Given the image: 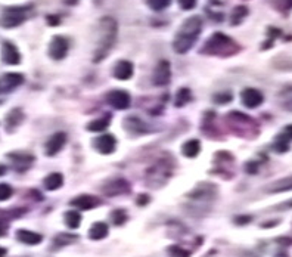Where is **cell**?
Wrapping results in <instances>:
<instances>
[{"label": "cell", "instance_id": "obj_1", "mask_svg": "<svg viewBox=\"0 0 292 257\" xmlns=\"http://www.w3.org/2000/svg\"><path fill=\"white\" fill-rule=\"evenodd\" d=\"M202 31V19L201 16L193 15L190 18H187L185 22L180 25L179 31L176 33V37L173 40V49L176 53L183 55L187 53L195 42L200 39V34Z\"/></svg>", "mask_w": 292, "mask_h": 257}, {"label": "cell", "instance_id": "obj_2", "mask_svg": "<svg viewBox=\"0 0 292 257\" xmlns=\"http://www.w3.org/2000/svg\"><path fill=\"white\" fill-rule=\"evenodd\" d=\"M117 33H118V25L112 16H104L99 21V33H98L99 36H98L96 50L93 53V62H101L107 58L117 40Z\"/></svg>", "mask_w": 292, "mask_h": 257}, {"label": "cell", "instance_id": "obj_3", "mask_svg": "<svg viewBox=\"0 0 292 257\" xmlns=\"http://www.w3.org/2000/svg\"><path fill=\"white\" fill-rule=\"evenodd\" d=\"M241 50V46L238 45L232 37L226 36L224 33H214L201 49V53L228 58Z\"/></svg>", "mask_w": 292, "mask_h": 257}, {"label": "cell", "instance_id": "obj_4", "mask_svg": "<svg viewBox=\"0 0 292 257\" xmlns=\"http://www.w3.org/2000/svg\"><path fill=\"white\" fill-rule=\"evenodd\" d=\"M30 12V6H14V8H8L3 11V15L0 19L2 27L5 28H15L18 25H21Z\"/></svg>", "mask_w": 292, "mask_h": 257}, {"label": "cell", "instance_id": "obj_5", "mask_svg": "<svg viewBox=\"0 0 292 257\" xmlns=\"http://www.w3.org/2000/svg\"><path fill=\"white\" fill-rule=\"evenodd\" d=\"M68 50H70V45H68V40L65 37H62V36L52 37L50 45H49V56L52 60H63L68 55Z\"/></svg>", "mask_w": 292, "mask_h": 257}, {"label": "cell", "instance_id": "obj_6", "mask_svg": "<svg viewBox=\"0 0 292 257\" xmlns=\"http://www.w3.org/2000/svg\"><path fill=\"white\" fill-rule=\"evenodd\" d=\"M102 192L107 197H117V195H123L130 192V185L125 179L117 178V179H111L102 186Z\"/></svg>", "mask_w": 292, "mask_h": 257}, {"label": "cell", "instance_id": "obj_7", "mask_svg": "<svg viewBox=\"0 0 292 257\" xmlns=\"http://www.w3.org/2000/svg\"><path fill=\"white\" fill-rule=\"evenodd\" d=\"M2 61L6 65H18L21 62V53L12 42L5 40L2 43Z\"/></svg>", "mask_w": 292, "mask_h": 257}, {"label": "cell", "instance_id": "obj_8", "mask_svg": "<svg viewBox=\"0 0 292 257\" xmlns=\"http://www.w3.org/2000/svg\"><path fill=\"white\" fill-rule=\"evenodd\" d=\"M171 80V65L169 61H161L154 73V84L155 86H167Z\"/></svg>", "mask_w": 292, "mask_h": 257}, {"label": "cell", "instance_id": "obj_9", "mask_svg": "<svg viewBox=\"0 0 292 257\" xmlns=\"http://www.w3.org/2000/svg\"><path fill=\"white\" fill-rule=\"evenodd\" d=\"M107 101L109 105H112L117 109H127L130 106L132 98L125 91H112L108 93Z\"/></svg>", "mask_w": 292, "mask_h": 257}, {"label": "cell", "instance_id": "obj_10", "mask_svg": "<svg viewBox=\"0 0 292 257\" xmlns=\"http://www.w3.org/2000/svg\"><path fill=\"white\" fill-rule=\"evenodd\" d=\"M241 99H242V104L248 106V108H257V106L263 104L264 96H263V93L260 91L252 89V88H248V89L242 92Z\"/></svg>", "mask_w": 292, "mask_h": 257}, {"label": "cell", "instance_id": "obj_11", "mask_svg": "<svg viewBox=\"0 0 292 257\" xmlns=\"http://www.w3.org/2000/svg\"><path fill=\"white\" fill-rule=\"evenodd\" d=\"M24 83V76L19 73H8L0 80V92H11Z\"/></svg>", "mask_w": 292, "mask_h": 257}, {"label": "cell", "instance_id": "obj_12", "mask_svg": "<svg viewBox=\"0 0 292 257\" xmlns=\"http://www.w3.org/2000/svg\"><path fill=\"white\" fill-rule=\"evenodd\" d=\"M133 73H135V67L130 61L121 60L118 61L112 70V76L118 80H128L133 77Z\"/></svg>", "mask_w": 292, "mask_h": 257}, {"label": "cell", "instance_id": "obj_13", "mask_svg": "<svg viewBox=\"0 0 292 257\" xmlns=\"http://www.w3.org/2000/svg\"><path fill=\"white\" fill-rule=\"evenodd\" d=\"M65 144H67V135L65 133L58 132V133L52 135L46 142V154L49 157H53L55 154L61 151Z\"/></svg>", "mask_w": 292, "mask_h": 257}, {"label": "cell", "instance_id": "obj_14", "mask_svg": "<svg viewBox=\"0 0 292 257\" xmlns=\"http://www.w3.org/2000/svg\"><path fill=\"white\" fill-rule=\"evenodd\" d=\"M115 145H117V140H115V137L112 136V135H104V136L94 139V148L101 154H105V155L114 152Z\"/></svg>", "mask_w": 292, "mask_h": 257}, {"label": "cell", "instance_id": "obj_15", "mask_svg": "<svg viewBox=\"0 0 292 257\" xmlns=\"http://www.w3.org/2000/svg\"><path fill=\"white\" fill-rule=\"evenodd\" d=\"M99 203L101 201L93 195H80L71 201V206L77 207L78 210H90V209H94L96 206H99Z\"/></svg>", "mask_w": 292, "mask_h": 257}, {"label": "cell", "instance_id": "obj_16", "mask_svg": "<svg viewBox=\"0 0 292 257\" xmlns=\"http://www.w3.org/2000/svg\"><path fill=\"white\" fill-rule=\"evenodd\" d=\"M16 238L22 244H27V245H37L43 241V237L37 232H33V231H27V229H19L16 232Z\"/></svg>", "mask_w": 292, "mask_h": 257}, {"label": "cell", "instance_id": "obj_17", "mask_svg": "<svg viewBox=\"0 0 292 257\" xmlns=\"http://www.w3.org/2000/svg\"><path fill=\"white\" fill-rule=\"evenodd\" d=\"M286 191H292V175L273 182L267 188V192H270V194H279V192H286Z\"/></svg>", "mask_w": 292, "mask_h": 257}, {"label": "cell", "instance_id": "obj_18", "mask_svg": "<svg viewBox=\"0 0 292 257\" xmlns=\"http://www.w3.org/2000/svg\"><path fill=\"white\" fill-rule=\"evenodd\" d=\"M215 195V186L213 185H207L205 188H197L193 192L189 194V198L192 199H198V201H208Z\"/></svg>", "mask_w": 292, "mask_h": 257}, {"label": "cell", "instance_id": "obj_19", "mask_svg": "<svg viewBox=\"0 0 292 257\" xmlns=\"http://www.w3.org/2000/svg\"><path fill=\"white\" fill-rule=\"evenodd\" d=\"M9 158L14 160V166L19 172L28 168L33 163V157L27 155V154H9Z\"/></svg>", "mask_w": 292, "mask_h": 257}, {"label": "cell", "instance_id": "obj_20", "mask_svg": "<svg viewBox=\"0 0 292 257\" xmlns=\"http://www.w3.org/2000/svg\"><path fill=\"white\" fill-rule=\"evenodd\" d=\"M108 235V225L104 222H96L93 223V226L89 229V238H92L94 241L102 240Z\"/></svg>", "mask_w": 292, "mask_h": 257}, {"label": "cell", "instance_id": "obj_21", "mask_svg": "<svg viewBox=\"0 0 292 257\" xmlns=\"http://www.w3.org/2000/svg\"><path fill=\"white\" fill-rule=\"evenodd\" d=\"M182 151H183V155L187 157V158H195L201 151L200 140H197V139H190V140H187L185 145L182 147Z\"/></svg>", "mask_w": 292, "mask_h": 257}, {"label": "cell", "instance_id": "obj_22", "mask_svg": "<svg viewBox=\"0 0 292 257\" xmlns=\"http://www.w3.org/2000/svg\"><path fill=\"white\" fill-rule=\"evenodd\" d=\"M62 185H63V176L61 173H50L45 179V188L47 191H55V189H59Z\"/></svg>", "mask_w": 292, "mask_h": 257}, {"label": "cell", "instance_id": "obj_23", "mask_svg": "<svg viewBox=\"0 0 292 257\" xmlns=\"http://www.w3.org/2000/svg\"><path fill=\"white\" fill-rule=\"evenodd\" d=\"M249 14V11H248V8L244 6V5H241V6H236L233 11H232V15H231V24L232 25H239L242 21H244V18Z\"/></svg>", "mask_w": 292, "mask_h": 257}, {"label": "cell", "instance_id": "obj_24", "mask_svg": "<svg viewBox=\"0 0 292 257\" xmlns=\"http://www.w3.org/2000/svg\"><path fill=\"white\" fill-rule=\"evenodd\" d=\"M109 123H111L109 116L102 117V119H98V120H93L92 123L87 124V130H90V132H102V130L108 129Z\"/></svg>", "mask_w": 292, "mask_h": 257}, {"label": "cell", "instance_id": "obj_25", "mask_svg": "<svg viewBox=\"0 0 292 257\" xmlns=\"http://www.w3.org/2000/svg\"><path fill=\"white\" fill-rule=\"evenodd\" d=\"M190 99H192L190 91H189L187 88H182V89H179L177 93H176V101H174V104H176V106H183L186 105Z\"/></svg>", "mask_w": 292, "mask_h": 257}, {"label": "cell", "instance_id": "obj_26", "mask_svg": "<svg viewBox=\"0 0 292 257\" xmlns=\"http://www.w3.org/2000/svg\"><path fill=\"white\" fill-rule=\"evenodd\" d=\"M80 222H81V214L78 212H67L65 213V223L67 226L71 227V229H77L80 226Z\"/></svg>", "mask_w": 292, "mask_h": 257}, {"label": "cell", "instance_id": "obj_27", "mask_svg": "<svg viewBox=\"0 0 292 257\" xmlns=\"http://www.w3.org/2000/svg\"><path fill=\"white\" fill-rule=\"evenodd\" d=\"M76 240H77V237L73 235V234H59V235H56V238L53 240V247H55V245H56V247H63L65 244L74 242Z\"/></svg>", "mask_w": 292, "mask_h": 257}, {"label": "cell", "instance_id": "obj_28", "mask_svg": "<svg viewBox=\"0 0 292 257\" xmlns=\"http://www.w3.org/2000/svg\"><path fill=\"white\" fill-rule=\"evenodd\" d=\"M171 2L173 0H148V6L155 12H161L169 8Z\"/></svg>", "mask_w": 292, "mask_h": 257}, {"label": "cell", "instance_id": "obj_29", "mask_svg": "<svg viewBox=\"0 0 292 257\" xmlns=\"http://www.w3.org/2000/svg\"><path fill=\"white\" fill-rule=\"evenodd\" d=\"M21 121H22V112H21V109H14V111L8 116L6 124H8V127H15Z\"/></svg>", "mask_w": 292, "mask_h": 257}, {"label": "cell", "instance_id": "obj_30", "mask_svg": "<svg viewBox=\"0 0 292 257\" xmlns=\"http://www.w3.org/2000/svg\"><path fill=\"white\" fill-rule=\"evenodd\" d=\"M169 254L171 257H190V253L187 250H185V248L179 247V245L169 247Z\"/></svg>", "mask_w": 292, "mask_h": 257}, {"label": "cell", "instance_id": "obj_31", "mask_svg": "<svg viewBox=\"0 0 292 257\" xmlns=\"http://www.w3.org/2000/svg\"><path fill=\"white\" fill-rule=\"evenodd\" d=\"M14 194V189L11 185L8 183H0V201H5V199H9Z\"/></svg>", "mask_w": 292, "mask_h": 257}, {"label": "cell", "instance_id": "obj_32", "mask_svg": "<svg viewBox=\"0 0 292 257\" xmlns=\"http://www.w3.org/2000/svg\"><path fill=\"white\" fill-rule=\"evenodd\" d=\"M111 219H112V222L115 223V225H123L124 222L127 220V214L124 210H115V212L111 214Z\"/></svg>", "mask_w": 292, "mask_h": 257}, {"label": "cell", "instance_id": "obj_33", "mask_svg": "<svg viewBox=\"0 0 292 257\" xmlns=\"http://www.w3.org/2000/svg\"><path fill=\"white\" fill-rule=\"evenodd\" d=\"M198 0H179V5L183 11H192L197 6Z\"/></svg>", "mask_w": 292, "mask_h": 257}, {"label": "cell", "instance_id": "obj_34", "mask_svg": "<svg viewBox=\"0 0 292 257\" xmlns=\"http://www.w3.org/2000/svg\"><path fill=\"white\" fill-rule=\"evenodd\" d=\"M232 98H233V96H232L231 93L224 92V93L215 95L214 101H215V102H220V104H226V102H229V101H232Z\"/></svg>", "mask_w": 292, "mask_h": 257}, {"label": "cell", "instance_id": "obj_35", "mask_svg": "<svg viewBox=\"0 0 292 257\" xmlns=\"http://www.w3.org/2000/svg\"><path fill=\"white\" fill-rule=\"evenodd\" d=\"M46 21L50 27H56V25H59V24H61V19H59V16H56V15H47Z\"/></svg>", "mask_w": 292, "mask_h": 257}, {"label": "cell", "instance_id": "obj_36", "mask_svg": "<svg viewBox=\"0 0 292 257\" xmlns=\"http://www.w3.org/2000/svg\"><path fill=\"white\" fill-rule=\"evenodd\" d=\"M251 216H238L236 219H235V222L238 223V225H246L248 222H251Z\"/></svg>", "mask_w": 292, "mask_h": 257}, {"label": "cell", "instance_id": "obj_37", "mask_svg": "<svg viewBox=\"0 0 292 257\" xmlns=\"http://www.w3.org/2000/svg\"><path fill=\"white\" fill-rule=\"evenodd\" d=\"M279 6H280V9H285V11H291L292 9V0H279Z\"/></svg>", "mask_w": 292, "mask_h": 257}, {"label": "cell", "instance_id": "obj_38", "mask_svg": "<svg viewBox=\"0 0 292 257\" xmlns=\"http://www.w3.org/2000/svg\"><path fill=\"white\" fill-rule=\"evenodd\" d=\"M282 137H283L285 140H288V142H289V139H292V124L291 126H288V127L285 129V132H283Z\"/></svg>", "mask_w": 292, "mask_h": 257}, {"label": "cell", "instance_id": "obj_39", "mask_svg": "<svg viewBox=\"0 0 292 257\" xmlns=\"http://www.w3.org/2000/svg\"><path fill=\"white\" fill-rule=\"evenodd\" d=\"M148 199H149V197L148 195H140L138 199V204H140V206H143V204H146L148 203Z\"/></svg>", "mask_w": 292, "mask_h": 257}, {"label": "cell", "instance_id": "obj_40", "mask_svg": "<svg viewBox=\"0 0 292 257\" xmlns=\"http://www.w3.org/2000/svg\"><path fill=\"white\" fill-rule=\"evenodd\" d=\"M6 231H8V225L3 223V222H0V237H3V235L6 234Z\"/></svg>", "mask_w": 292, "mask_h": 257}, {"label": "cell", "instance_id": "obj_41", "mask_svg": "<svg viewBox=\"0 0 292 257\" xmlns=\"http://www.w3.org/2000/svg\"><path fill=\"white\" fill-rule=\"evenodd\" d=\"M6 253H8V251H6V248L0 247V257H5L6 256Z\"/></svg>", "mask_w": 292, "mask_h": 257}, {"label": "cell", "instance_id": "obj_42", "mask_svg": "<svg viewBox=\"0 0 292 257\" xmlns=\"http://www.w3.org/2000/svg\"><path fill=\"white\" fill-rule=\"evenodd\" d=\"M5 172H6V167L2 166V164H0V176H2V175H3Z\"/></svg>", "mask_w": 292, "mask_h": 257}, {"label": "cell", "instance_id": "obj_43", "mask_svg": "<svg viewBox=\"0 0 292 257\" xmlns=\"http://www.w3.org/2000/svg\"><path fill=\"white\" fill-rule=\"evenodd\" d=\"M275 257H288V256H286V254H283V253H280V254H276Z\"/></svg>", "mask_w": 292, "mask_h": 257}, {"label": "cell", "instance_id": "obj_44", "mask_svg": "<svg viewBox=\"0 0 292 257\" xmlns=\"http://www.w3.org/2000/svg\"><path fill=\"white\" fill-rule=\"evenodd\" d=\"M286 206H288V207H291V209H292V199H291V201H288V203H286Z\"/></svg>", "mask_w": 292, "mask_h": 257}]
</instances>
